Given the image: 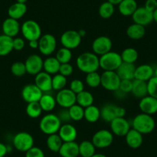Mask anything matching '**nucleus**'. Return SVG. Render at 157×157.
I'll return each instance as SVG.
<instances>
[{
    "label": "nucleus",
    "mask_w": 157,
    "mask_h": 157,
    "mask_svg": "<svg viewBox=\"0 0 157 157\" xmlns=\"http://www.w3.org/2000/svg\"><path fill=\"white\" fill-rule=\"evenodd\" d=\"M76 66L86 74L96 72L99 67V58L94 52H82L76 59Z\"/></svg>",
    "instance_id": "f257e3e1"
},
{
    "label": "nucleus",
    "mask_w": 157,
    "mask_h": 157,
    "mask_svg": "<svg viewBox=\"0 0 157 157\" xmlns=\"http://www.w3.org/2000/svg\"><path fill=\"white\" fill-rule=\"evenodd\" d=\"M132 126L143 135L149 134L155 129V122L151 115L141 113L134 117L132 121Z\"/></svg>",
    "instance_id": "f03ea898"
},
{
    "label": "nucleus",
    "mask_w": 157,
    "mask_h": 157,
    "mask_svg": "<svg viewBox=\"0 0 157 157\" xmlns=\"http://www.w3.org/2000/svg\"><path fill=\"white\" fill-rule=\"evenodd\" d=\"M61 126V120L57 115L53 113L45 115L39 122V129L47 136L58 133Z\"/></svg>",
    "instance_id": "7ed1b4c3"
},
{
    "label": "nucleus",
    "mask_w": 157,
    "mask_h": 157,
    "mask_svg": "<svg viewBox=\"0 0 157 157\" xmlns=\"http://www.w3.org/2000/svg\"><path fill=\"white\" fill-rule=\"evenodd\" d=\"M123 63L121 55L116 52H110L99 57V67L104 71H116Z\"/></svg>",
    "instance_id": "20e7f679"
},
{
    "label": "nucleus",
    "mask_w": 157,
    "mask_h": 157,
    "mask_svg": "<svg viewBox=\"0 0 157 157\" xmlns=\"http://www.w3.org/2000/svg\"><path fill=\"white\" fill-rule=\"evenodd\" d=\"M21 33L28 41L39 40L42 36V29L39 24L35 20H26L21 25Z\"/></svg>",
    "instance_id": "39448f33"
},
{
    "label": "nucleus",
    "mask_w": 157,
    "mask_h": 157,
    "mask_svg": "<svg viewBox=\"0 0 157 157\" xmlns=\"http://www.w3.org/2000/svg\"><path fill=\"white\" fill-rule=\"evenodd\" d=\"M126 113L123 107L108 103L104 105L100 109V118L106 123H110L116 117H125Z\"/></svg>",
    "instance_id": "423d86ee"
},
{
    "label": "nucleus",
    "mask_w": 157,
    "mask_h": 157,
    "mask_svg": "<svg viewBox=\"0 0 157 157\" xmlns=\"http://www.w3.org/2000/svg\"><path fill=\"white\" fill-rule=\"evenodd\" d=\"M13 143L18 151L25 152L34 146V138L29 132H19L15 135Z\"/></svg>",
    "instance_id": "0eeeda50"
},
{
    "label": "nucleus",
    "mask_w": 157,
    "mask_h": 157,
    "mask_svg": "<svg viewBox=\"0 0 157 157\" xmlns=\"http://www.w3.org/2000/svg\"><path fill=\"white\" fill-rule=\"evenodd\" d=\"M121 78L116 71H104L101 75V86L108 91L115 92L119 90Z\"/></svg>",
    "instance_id": "6e6552de"
},
{
    "label": "nucleus",
    "mask_w": 157,
    "mask_h": 157,
    "mask_svg": "<svg viewBox=\"0 0 157 157\" xmlns=\"http://www.w3.org/2000/svg\"><path fill=\"white\" fill-rule=\"evenodd\" d=\"M57 42L55 36L52 34L42 35L39 39V50L40 53L44 56L52 55L56 49Z\"/></svg>",
    "instance_id": "1a4fd4ad"
},
{
    "label": "nucleus",
    "mask_w": 157,
    "mask_h": 157,
    "mask_svg": "<svg viewBox=\"0 0 157 157\" xmlns=\"http://www.w3.org/2000/svg\"><path fill=\"white\" fill-rule=\"evenodd\" d=\"M60 42L63 47L72 50L76 49L81 44L82 37L78 34V31L69 29L62 34L60 37Z\"/></svg>",
    "instance_id": "9d476101"
},
{
    "label": "nucleus",
    "mask_w": 157,
    "mask_h": 157,
    "mask_svg": "<svg viewBox=\"0 0 157 157\" xmlns=\"http://www.w3.org/2000/svg\"><path fill=\"white\" fill-rule=\"evenodd\" d=\"M92 142L97 149H105L112 145L113 142V134L107 129H100L94 133Z\"/></svg>",
    "instance_id": "9b49d317"
},
{
    "label": "nucleus",
    "mask_w": 157,
    "mask_h": 157,
    "mask_svg": "<svg viewBox=\"0 0 157 157\" xmlns=\"http://www.w3.org/2000/svg\"><path fill=\"white\" fill-rule=\"evenodd\" d=\"M113 47V42L111 39L106 36H100L96 38L92 43V49L98 56L104 55L110 52Z\"/></svg>",
    "instance_id": "f8f14e48"
},
{
    "label": "nucleus",
    "mask_w": 157,
    "mask_h": 157,
    "mask_svg": "<svg viewBox=\"0 0 157 157\" xmlns=\"http://www.w3.org/2000/svg\"><path fill=\"white\" fill-rule=\"evenodd\" d=\"M55 98L56 103L63 109H69L76 103V94L70 89L59 90Z\"/></svg>",
    "instance_id": "ddd939ff"
},
{
    "label": "nucleus",
    "mask_w": 157,
    "mask_h": 157,
    "mask_svg": "<svg viewBox=\"0 0 157 157\" xmlns=\"http://www.w3.org/2000/svg\"><path fill=\"white\" fill-rule=\"evenodd\" d=\"M111 132L117 136H124L130 130L129 122L125 117H116L110 122Z\"/></svg>",
    "instance_id": "4468645a"
},
{
    "label": "nucleus",
    "mask_w": 157,
    "mask_h": 157,
    "mask_svg": "<svg viewBox=\"0 0 157 157\" xmlns=\"http://www.w3.org/2000/svg\"><path fill=\"white\" fill-rule=\"evenodd\" d=\"M43 93L37 87L35 83L27 84L22 88L21 95L22 98L27 103L33 102H39Z\"/></svg>",
    "instance_id": "2eb2a0df"
},
{
    "label": "nucleus",
    "mask_w": 157,
    "mask_h": 157,
    "mask_svg": "<svg viewBox=\"0 0 157 157\" xmlns=\"http://www.w3.org/2000/svg\"><path fill=\"white\" fill-rule=\"evenodd\" d=\"M27 73L32 75H36L43 69V59L37 54H32L25 62Z\"/></svg>",
    "instance_id": "dca6fc26"
},
{
    "label": "nucleus",
    "mask_w": 157,
    "mask_h": 157,
    "mask_svg": "<svg viewBox=\"0 0 157 157\" xmlns=\"http://www.w3.org/2000/svg\"><path fill=\"white\" fill-rule=\"evenodd\" d=\"M132 19L134 23L139 24L143 26H147L153 22L152 12L146 10L144 6L138 7L135 13L132 14Z\"/></svg>",
    "instance_id": "f3484780"
},
{
    "label": "nucleus",
    "mask_w": 157,
    "mask_h": 157,
    "mask_svg": "<svg viewBox=\"0 0 157 157\" xmlns=\"http://www.w3.org/2000/svg\"><path fill=\"white\" fill-rule=\"evenodd\" d=\"M52 77L50 74L42 71L36 75L35 84L43 93H47L52 90Z\"/></svg>",
    "instance_id": "a211bd4d"
},
{
    "label": "nucleus",
    "mask_w": 157,
    "mask_h": 157,
    "mask_svg": "<svg viewBox=\"0 0 157 157\" xmlns=\"http://www.w3.org/2000/svg\"><path fill=\"white\" fill-rule=\"evenodd\" d=\"M2 29L4 35L15 38L21 31V25L17 19L9 17L2 22Z\"/></svg>",
    "instance_id": "6ab92c4d"
},
{
    "label": "nucleus",
    "mask_w": 157,
    "mask_h": 157,
    "mask_svg": "<svg viewBox=\"0 0 157 157\" xmlns=\"http://www.w3.org/2000/svg\"><path fill=\"white\" fill-rule=\"evenodd\" d=\"M139 107L143 113L152 116L157 113V99L148 95L140 99Z\"/></svg>",
    "instance_id": "aec40b11"
},
{
    "label": "nucleus",
    "mask_w": 157,
    "mask_h": 157,
    "mask_svg": "<svg viewBox=\"0 0 157 157\" xmlns=\"http://www.w3.org/2000/svg\"><path fill=\"white\" fill-rule=\"evenodd\" d=\"M58 134L63 143L72 142L75 141L77 137V129L70 123H64L60 127Z\"/></svg>",
    "instance_id": "412c9836"
},
{
    "label": "nucleus",
    "mask_w": 157,
    "mask_h": 157,
    "mask_svg": "<svg viewBox=\"0 0 157 157\" xmlns=\"http://www.w3.org/2000/svg\"><path fill=\"white\" fill-rule=\"evenodd\" d=\"M125 140L127 146L134 149L140 148L143 143V134L133 128L130 129V130L125 136Z\"/></svg>",
    "instance_id": "4be33fe9"
},
{
    "label": "nucleus",
    "mask_w": 157,
    "mask_h": 157,
    "mask_svg": "<svg viewBox=\"0 0 157 157\" xmlns=\"http://www.w3.org/2000/svg\"><path fill=\"white\" fill-rule=\"evenodd\" d=\"M154 76V69L148 64H143L137 66L135 71L134 79L147 82Z\"/></svg>",
    "instance_id": "5701e85b"
},
{
    "label": "nucleus",
    "mask_w": 157,
    "mask_h": 157,
    "mask_svg": "<svg viewBox=\"0 0 157 157\" xmlns=\"http://www.w3.org/2000/svg\"><path fill=\"white\" fill-rule=\"evenodd\" d=\"M59 154L62 157H78L79 155L78 144L75 141L63 143Z\"/></svg>",
    "instance_id": "b1692460"
},
{
    "label": "nucleus",
    "mask_w": 157,
    "mask_h": 157,
    "mask_svg": "<svg viewBox=\"0 0 157 157\" xmlns=\"http://www.w3.org/2000/svg\"><path fill=\"white\" fill-rule=\"evenodd\" d=\"M136 66L132 63H123L116 71L121 79H130L133 80L135 77Z\"/></svg>",
    "instance_id": "393cba45"
},
{
    "label": "nucleus",
    "mask_w": 157,
    "mask_h": 157,
    "mask_svg": "<svg viewBox=\"0 0 157 157\" xmlns=\"http://www.w3.org/2000/svg\"><path fill=\"white\" fill-rule=\"evenodd\" d=\"M138 8L136 0H123L118 5V10L123 16H132Z\"/></svg>",
    "instance_id": "a878e982"
},
{
    "label": "nucleus",
    "mask_w": 157,
    "mask_h": 157,
    "mask_svg": "<svg viewBox=\"0 0 157 157\" xmlns=\"http://www.w3.org/2000/svg\"><path fill=\"white\" fill-rule=\"evenodd\" d=\"M131 93L135 97L139 98V99H142V98L148 96L147 82L138 80V79H133Z\"/></svg>",
    "instance_id": "bb28decb"
},
{
    "label": "nucleus",
    "mask_w": 157,
    "mask_h": 157,
    "mask_svg": "<svg viewBox=\"0 0 157 157\" xmlns=\"http://www.w3.org/2000/svg\"><path fill=\"white\" fill-rule=\"evenodd\" d=\"M27 12L26 4L15 2L10 6L8 10L9 17L19 20L22 17H23Z\"/></svg>",
    "instance_id": "cd10ccee"
},
{
    "label": "nucleus",
    "mask_w": 157,
    "mask_h": 157,
    "mask_svg": "<svg viewBox=\"0 0 157 157\" xmlns=\"http://www.w3.org/2000/svg\"><path fill=\"white\" fill-rule=\"evenodd\" d=\"M146 34V29L139 24L133 23L126 29V35L129 38L133 40H139L144 37Z\"/></svg>",
    "instance_id": "c85d7f7f"
},
{
    "label": "nucleus",
    "mask_w": 157,
    "mask_h": 157,
    "mask_svg": "<svg viewBox=\"0 0 157 157\" xmlns=\"http://www.w3.org/2000/svg\"><path fill=\"white\" fill-rule=\"evenodd\" d=\"M13 50V38L0 35V56H8Z\"/></svg>",
    "instance_id": "c756f323"
},
{
    "label": "nucleus",
    "mask_w": 157,
    "mask_h": 157,
    "mask_svg": "<svg viewBox=\"0 0 157 157\" xmlns=\"http://www.w3.org/2000/svg\"><path fill=\"white\" fill-rule=\"evenodd\" d=\"M60 65L61 64L56 57L49 56L46 59L43 60L44 72H47L50 75H56V74L59 73Z\"/></svg>",
    "instance_id": "7c9ffc66"
},
{
    "label": "nucleus",
    "mask_w": 157,
    "mask_h": 157,
    "mask_svg": "<svg viewBox=\"0 0 157 157\" xmlns=\"http://www.w3.org/2000/svg\"><path fill=\"white\" fill-rule=\"evenodd\" d=\"M39 103L43 111L48 112V113L52 111L57 104L56 98L49 93H43L42 97L39 99Z\"/></svg>",
    "instance_id": "2f4dec72"
},
{
    "label": "nucleus",
    "mask_w": 157,
    "mask_h": 157,
    "mask_svg": "<svg viewBox=\"0 0 157 157\" xmlns=\"http://www.w3.org/2000/svg\"><path fill=\"white\" fill-rule=\"evenodd\" d=\"M96 149L90 140H83L78 144V152L82 157H92L96 153Z\"/></svg>",
    "instance_id": "473e14b6"
},
{
    "label": "nucleus",
    "mask_w": 157,
    "mask_h": 157,
    "mask_svg": "<svg viewBox=\"0 0 157 157\" xmlns=\"http://www.w3.org/2000/svg\"><path fill=\"white\" fill-rule=\"evenodd\" d=\"M84 119L88 123H96L100 119V109L94 105L86 107L84 110Z\"/></svg>",
    "instance_id": "72a5a7b5"
},
{
    "label": "nucleus",
    "mask_w": 157,
    "mask_h": 157,
    "mask_svg": "<svg viewBox=\"0 0 157 157\" xmlns=\"http://www.w3.org/2000/svg\"><path fill=\"white\" fill-rule=\"evenodd\" d=\"M93 102H94V97L90 92L83 90L81 93L76 94V103L83 107L84 109L93 105Z\"/></svg>",
    "instance_id": "f704fd0d"
},
{
    "label": "nucleus",
    "mask_w": 157,
    "mask_h": 157,
    "mask_svg": "<svg viewBox=\"0 0 157 157\" xmlns=\"http://www.w3.org/2000/svg\"><path fill=\"white\" fill-rule=\"evenodd\" d=\"M63 143V141L58 133L49 135L46 139V146L48 149L53 152H59Z\"/></svg>",
    "instance_id": "c9c22d12"
},
{
    "label": "nucleus",
    "mask_w": 157,
    "mask_h": 157,
    "mask_svg": "<svg viewBox=\"0 0 157 157\" xmlns=\"http://www.w3.org/2000/svg\"><path fill=\"white\" fill-rule=\"evenodd\" d=\"M120 55H121V58L123 63H132V64H134L136 62L139 57V54L136 49L132 47L126 48Z\"/></svg>",
    "instance_id": "e433bc0d"
},
{
    "label": "nucleus",
    "mask_w": 157,
    "mask_h": 157,
    "mask_svg": "<svg viewBox=\"0 0 157 157\" xmlns=\"http://www.w3.org/2000/svg\"><path fill=\"white\" fill-rule=\"evenodd\" d=\"M115 6L109 2H102L99 8V15L102 19H107L112 17L115 12Z\"/></svg>",
    "instance_id": "4c0bfd02"
},
{
    "label": "nucleus",
    "mask_w": 157,
    "mask_h": 157,
    "mask_svg": "<svg viewBox=\"0 0 157 157\" xmlns=\"http://www.w3.org/2000/svg\"><path fill=\"white\" fill-rule=\"evenodd\" d=\"M25 112L29 117L32 119H36L41 116L43 109L39 105V102H33L27 104Z\"/></svg>",
    "instance_id": "58836bf2"
},
{
    "label": "nucleus",
    "mask_w": 157,
    "mask_h": 157,
    "mask_svg": "<svg viewBox=\"0 0 157 157\" xmlns=\"http://www.w3.org/2000/svg\"><path fill=\"white\" fill-rule=\"evenodd\" d=\"M68 109H69V116L71 118V120L80 121L82 119H84V110H85V109L81 106V105L75 103V105L71 106Z\"/></svg>",
    "instance_id": "ea45409f"
},
{
    "label": "nucleus",
    "mask_w": 157,
    "mask_h": 157,
    "mask_svg": "<svg viewBox=\"0 0 157 157\" xmlns=\"http://www.w3.org/2000/svg\"><path fill=\"white\" fill-rule=\"evenodd\" d=\"M86 83L90 88H96L101 86V75L96 72H90L86 74Z\"/></svg>",
    "instance_id": "a19ab883"
},
{
    "label": "nucleus",
    "mask_w": 157,
    "mask_h": 157,
    "mask_svg": "<svg viewBox=\"0 0 157 157\" xmlns=\"http://www.w3.org/2000/svg\"><path fill=\"white\" fill-rule=\"evenodd\" d=\"M66 84H67V79H66V77L64 76V75L57 73L52 77V90L59 91V90L65 89Z\"/></svg>",
    "instance_id": "79ce46f5"
},
{
    "label": "nucleus",
    "mask_w": 157,
    "mask_h": 157,
    "mask_svg": "<svg viewBox=\"0 0 157 157\" xmlns=\"http://www.w3.org/2000/svg\"><path fill=\"white\" fill-rule=\"evenodd\" d=\"M55 57L59 62L60 64L69 63L71 61V59H72V54L70 49L63 47L57 51L56 55Z\"/></svg>",
    "instance_id": "37998d69"
},
{
    "label": "nucleus",
    "mask_w": 157,
    "mask_h": 157,
    "mask_svg": "<svg viewBox=\"0 0 157 157\" xmlns=\"http://www.w3.org/2000/svg\"><path fill=\"white\" fill-rule=\"evenodd\" d=\"M10 69H11L12 73L15 76L17 77L23 76L27 73L25 63H22V62H16V63H13Z\"/></svg>",
    "instance_id": "c03bdc74"
},
{
    "label": "nucleus",
    "mask_w": 157,
    "mask_h": 157,
    "mask_svg": "<svg viewBox=\"0 0 157 157\" xmlns=\"http://www.w3.org/2000/svg\"><path fill=\"white\" fill-rule=\"evenodd\" d=\"M148 95L157 99V78L153 76L147 81Z\"/></svg>",
    "instance_id": "a18cd8bd"
},
{
    "label": "nucleus",
    "mask_w": 157,
    "mask_h": 157,
    "mask_svg": "<svg viewBox=\"0 0 157 157\" xmlns=\"http://www.w3.org/2000/svg\"><path fill=\"white\" fill-rule=\"evenodd\" d=\"M69 89L75 94L81 93L84 90V83L80 79H73L70 82Z\"/></svg>",
    "instance_id": "49530a36"
},
{
    "label": "nucleus",
    "mask_w": 157,
    "mask_h": 157,
    "mask_svg": "<svg viewBox=\"0 0 157 157\" xmlns=\"http://www.w3.org/2000/svg\"><path fill=\"white\" fill-rule=\"evenodd\" d=\"M25 157H45V153L41 148L33 146L25 152Z\"/></svg>",
    "instance_id": "de8ad7c7"
},
{
    "label": "nucleus",
    "mask_w": 157,
    "mask_h": 157,
    "mask_svg": "<svg viewBox=\"0 0 157 157\" xmlns=\"http://www.w3.org/2000/svg\"><path fill=\"white\" fill-rule=\"evenodd\" d=\"M132 80L130 79H121L119 90L123 93H129L132 91Z\"/></svg>",
    "instance_id": "09e8293b"
},
{
    "label": "nucleus",
    "mask_w": 157,
    "mask_h": 157,
    "mask_svg": "<svg viewBox=\"0 0 157 157\" xmlns=\"http://www.w3.org/2000/svg\"><path fill=\"white\" fill-rule=\"evenodd\" d=\"M72 72H73V67L69 63H63V64L60 65L59 70V74L67 77L72 75Z\"/></svg>",
    "instance_id": "8fccbe9b"
},
{
    "label": "nucleus",
    "mask_w": 157,
    "mask_h": 157,
    "mask_svg": "<svg viewBox=\"0 0 157 157\" xmlns=\"http://www.w3.org/2000/svg\"><path fill=\"white\" fill-rule=\"evenodd\" d=\"M25 40L22 38H13V50L21 51L25 48Z\"/></svg>",
    "instance_id": "3c124183"
},
{
    "label": "nucleus",
    "mask_w": 157,
    "mask_h": 157,
    "mask_svg": "<svg viewBox=\"0 0 157 157\" xmlns=\"http://www.w3.org/2000/svg\"><path fill=\"white\" fill-rule=\"evenodd\" d=\"M57 116H59V120H61L62 123H69L68 122L70 121L71 118L69 116V109H63L62 111H60L59 113H58Z\"/></svg>",
    "instance_id": "603ef678"
},
{
    "label": "nucleus",
    "mask_w": 157,
    "mask_h": 157,
    "mask_svg": "<svg viewBox=\"0 0 157 157\" xmlns=\"http://www.w3.org/2000/svg\"><path fill=\"white\" fill-rule=\"evenodd\" d=\"M144 7L149 11L153 13L157 9V0H146Z\"/></svg>",
    "instance_id": "864d4df0"
},
{
    "label": "nucleus",
    "mask_w": 157,
    "mask_h": 157,
    "mask_svg": "<svg viewBox=\"0 0 157 157\" xmlns=\"http://www.w3.org/2000/svg\"><path fill=\"white\" fill-rule=\"evenodd\" d=\"M8 147L4 143H0V157H5V155L8 153Z\"/></svg>",
    "instance_id": "5fc2aeb1"
},
{
    "label": "nucleus",
    "mask_w": 157,
    "mask_h": 157,
    "mask_svg": "<svg viewBox=\"0 0 157 157\" xmlns=\"http://www.w3.org/2000/svg\"><path fill=\"white\" fill-rule=\"evenodd\" d=\"M29 46L31 49H39V40H31L29 41Z\"/></svg>",
    "instance_id": "6e6d98bb"
},
{
    "label": "nucleus",
    "mask_w": 157,
    "mask_h": 157,
    "mask_svg": "<svg viewBox=\"0 0 157 157\" xmlns=\"http://www.w3.org/2000/svg\"><path fill=\"white\" fill-rule=\"evenodd\" d=\"M108 2H109L110 3H112L113 5H119V4L120 3V2H122V1H123V0H107Z\"/></svg>",
    "instance_id": "4d7b16f0"
},
{
    "label": "nucleus",
    "mask_w": 157,
    "mask_h": 157,
    "mask_svg": "<svg viewBox=\"0 0 157 157\" xmlns=\"http://www.w3.org/2000/svg\"><path fill=\"white\" fill-rule=\"evenodd\" d=\"M152 16H153V21L157 23V9L152 13Z\"/></svg>",
    "instance_id": "13d9d810"
},
{
    "label": "nucleus",
    "mask_w": 157,
    "mask_h": 157,
    "mask_svg": "<svg viewBox=\"0 0 157 157\" xmlns=\"http://www.w3.org/2000/svg\"><path fill=\"white\" fill-rule=\"evenodd\" d=\"M78 34L80 35V36L81 37H84V36H86V31L84 29H79L78 31Z\"/></svg>",
    "instance_id": "bf43d9fd"
},
{
    "label": "nucleus",
    "mask_w": 157,
    "mask_h": 157,
    "mask_svg": "<svg viewBox=\"0 0 157 157\" xmlns=\"http://www.w3.org/2000/svg\"><path fill=\"white\" fill-rule=\"evenodd\" d=\"M92 157H107V156L102 153H95Z\"/></svg>",
    "instance_id": "052dcab7"
},
{
    "label": "nucleus",
    "mask_w": 157,
    "mask_h": 157,
    "mask_svg": "<svg viewBox=\"0 0 157 157\" xmlns=\"http://www.w3.org/2000/svg\"><path fill=\"white\" fill-rule=\"evenodd\" d=\"M27 1H28V0H16V2H19V3H23V4L26 3Z\"/></svg>",
    "instance_id": "680f3d73"
},
{
    "label": "nucleus",
    "mask_w": 157,
    "mask_h": 157,
    "mask_svg": "<svg viewBox=\"0 0 157 157\" xmlns=\"http://www.w3.org/2000/svg\"><path fill=\"white\" fill-rule=\"evenodd\" d=\"M154 76L157 78V67L154 69Z\"/></svg>",
    "instance_id": "e2e57ef3"
}]
</instances>
